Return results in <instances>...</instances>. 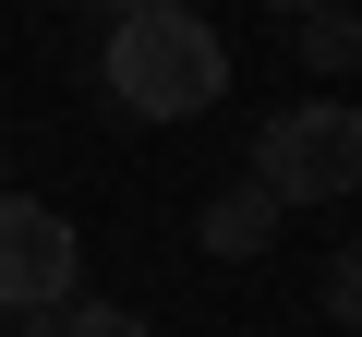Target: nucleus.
<instances>
[{"instance_id":"7ed1b4c3","label":"nucleus","mask_w":362,"mask_h":337,"mask_svg":"<svg viewBox=\"0 0 362 337\" xmlns=\"http://www.w3.org/2000/svg\"><path fill=\"white\" fill-rule=\"evenodd\" d=\"M73 265H85V241H73L61 205L0 193V313H49V301H73Z\"/></svg>"},{"instance_id":"f03ea898","label":"nucleus","mask_w":362,"mask_h":337,"mask_svg":"<svg viewBox=\"0 0 362 337\" xmlns=\"http://www.w3.org/2000/svg\"><path fill=\"white\" fill-rule=\"evenodd\" d=\"M254 193L266 205H338V193H362V109H338V97L278 109L254 133Z\"/></svg>"},{"instance_id":"20e7f679","label":"nucleus","mask_w":362,"mask_h":337,"mask_svg":"<svg viewBox=\"0 0 362 337\" xmlns=\"http://www.w3.org/2000/svg\"><path fill=\"white\" fill-rule=\"evenodd\" d=\"M266 217H278V205H266L254 181L218 193V205H206V253H266Z\"/></svg>"},{"instance_id":"39448f33","label":"nucleus","mask_w":362,"mask_h":337,"mask_svg":"<svg viewBox=\"0 0 362 337\" xmlns=\"http://www.w3.org/2000/svg\"><path fill=\"white\" fill-rule=\"evenodd\" d=\"M302 61H326V73L362 61V25H350V13H314V25H302Z\"/></svg>"},{"instance_id":"1a4fd4ad","label":"nucleus","mask_w":362,"mask_h":337,"mask_svg":"<svg viewBox=\"0 0 362 337\" xmlns=\"http://www.w3.org/2000/svg\"><path fill=\"white\" fill-rule=\"evenodd\" d=\"M121 13H157V0H109V25H121Z\"/></svg>"},{"instance_id":"6e6552de","label":"nucleus","mask_w":362,"mask_h":337,"mask_svg":"<svg viewBox=\"0 0 362 337\" xmlns=\"http://www.w3.org/2000/svg\"><path fill=\"white\" fill-rule=\"evenodd\" d=\"M266 13H302V25H314V13H338V0H266Z\"/></svg>"},{"instance_id":"423d86ee","label":"nucleus","mask_w":362,"mask_h":337,"mask_svg":"<svg viewBox=\"0 0 362 337\" xmlns=\"http://www.w3.org/2000/svg\"><path fill=\"white\" fill-rule=\"evenodd\" d=\"M49 337H145V313H121V301H73Z\"/></svg>"},{"instance_id":"f257e3e1","label":"nucleus","mask_w":362,"mask_h":337,"mask_svg":"<svg viewBox=\"0 0 362 337\" xmlns=\"http://www.w3.org/2000/svg\"><path fill=\"white\" fill-rule=\"evenodd\" d=\"M97 73H109V97L145 109V121H194V109L230 97V49H218V25H206V13H181V0L121 13L109 49H97Z\"/></svg>"},{"instance_id":"0eeeda50","label":"nucleus","mask_w":362,"mask_h":337,"mask_svg":"<svg viewBox=\"0 0 362 337\" xmlns=\"http://www.w3.org/2000/svg\"><path fill=\"white\" fill-rule=\"evenodd\" d=\"M326 313H338V325H362V241L326 265Z\"/></svg>"}]
</instances>
